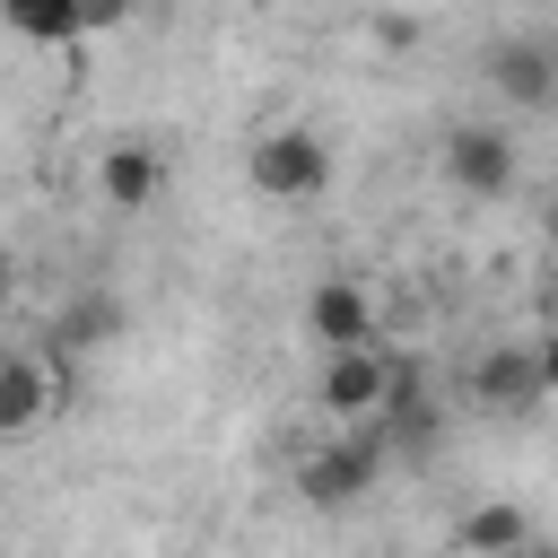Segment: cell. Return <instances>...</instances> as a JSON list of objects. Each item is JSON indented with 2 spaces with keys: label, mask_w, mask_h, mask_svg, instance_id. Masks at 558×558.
I'll list each match as a JSON object with an SVG mask.
<instances>
[{
  "label": "cell",
  "mask_w": 558,
  "mask_h": 558,
  "mask_svg": "<svg viewBox=\"0 0 558 558\" xmlns=\"http://www.w3.org/2000/svg\"><path fill=\"white\" fill-rule=\"evenodd\" d=\"M244 183H253V201L305 209V201L331 192V148H323L305 122H279V131H262V140L244 148Z\"/></svg>",
  "instance_id": "obj_1"
},
{
  "label": "cell",
  "mask_w": 558,
  "mask_h": 558,
  "mask_svg": "<svg viewBox=\"0 0 558 558\" xmlns=\"http://www.w3.org/2000/svg\"><path fill=\"white\" fill-rule=\"evenodd\" d=\"M392 384H401V366L384 357V340H366V349H323V366H314V401H323V418H340V427H375L384 401H392Z\"/></svg>",
  "instance_id": "obj_2"
},
{
  "label": "cell",
  "mask_w": 558,
  "mask_h": 558,
  "mask_svg": "<svg viewBox=\"0 0 558 558\" xmlns=\"http://www.w3.org/2000/svg\"><path fill=\"white\" fill-rule=\"evenodd\" d=\"M480 78H488L497 105H514V113H549V105H558V35H541V26L497 35V44L480 52Z\"/></svg>",
  "instance_id": "obj_3"
},
{
  "label": "cell",
  "mask_w": 558,
  "mask_h": 558,
  "mask_svg": "<svg viewBox=\"0 0 558 558\" xmlns=\"http://www.w3.org/2000/svg\"><path fill=\"white\" fill-rule=\"evenodd\" d=\"M436 166H445V183H453L462 201H506L514 174H523V157H514V140H506L497 122H453V131L436 140Z\"/></svg>",
  "instance_id": "obj_4"
},
{
  "label": "cell",
  "mask_w": 558,
  "mask_h": 558,
  "mask_svg": "<svg viewBox=\"0 0 558 558\" xmlns=\"http://www.w3.org/2000/svg\"><path fill=\"white\" fill-rule=\"evenodd\" d=\"M375 471H384L375 427H349V436H331V445H314V453L296 462V497L323 506V514H340V506H357V497L375 488Z\"/></svg>",
  "instance_id": "obj_5"
},
{
  "label": "cell",
  "mask_w": 558,
  "mask_h": 558,
  "mask_svg": "<svg viewBox=\"0 0 558 558\" xmlns=\"http://www.w3.org/2000/svg\"><path fill=\"white\" fill-rule=\"evenodd\" d=\"M96 201H105L113 218L157 209V201H166V148H157V140H140V131L105 140V148H96Z\"/></svg>",
  "instance_id": "obj_6"
},
{
  "label": "cell",
  "mask_w": 558,
  "mask_h": 558,
  "mask_svg": "<svg viewBox=\"0 0 558 558\" xmlns=\"http://www.w3.org/2000/svg\"><path fill=\"white\" fill-rule=\"evenodd\" d=\"M305 340L314 349H366L375 340V288L357 270H323L305 296Z\"/></svg>",
  "instance_id": "obj_7"
},
{
  "label": "cell",
  "mask_w": 558,
  "mask_h": 558,
  "mask_svg": "<svg viewBox=\"0 0 558 558\" xmlns=\"http://www.w3.org/2000/svg\"><path fill=\"white\" fill-rule=\"evenodd\" d=\"M61 410V366L44 349H9L0 340V436H35Z\"/></svg>",
  "instance_id": "obj_8"
},
{
  "label": "cell",
  "mask_w": 558,
  "mask_h": 558,
  "mask_svg": "<svg viewBox=\"0 0 558 558\" xmlns=\"http://www.w3.org/2000/svg\"><path fill=\"white\" fill-rule=\"evenodd\" d=\"M471 401L497 410V418H523V410L541 401V366H532V349H488V357L471 366Z\"/></svg>",
  "instance_id": "obj_9"
},
{
  "label": "cell",
  "mask_w": 558,
  "mask_h": 558,
  "mask_svg": "<svg viewBox=\"0 0 558 558\" xmlns=\"http://www.w3.org/2000/svg\"><path fill=\"white\" fill-rule=\"evenodd\" d=\"M453 541H462V558H514V549L532 541V514H523V506H471Z\"/></svg>",
  "instance_id": "obj_10"
},
{
  "label": "cell",
  "mask_w": 558,
  "mask_h": 558,
  "mask_svg": "<svg viewBox=\"0 0 558 558\" xmlns=\"http://www.w3.org/2000/svg\"><path fill=\"white\" fill-rule=\"evenodd\" d=\"M87 9H96V0H0V17H9L26 44H70V35H87Z\"/></svg>",
  "instance_id": "obj_11"
},
{
  "label": "cell",
  "mask_w": 558,
  "mask_h": 558,
  "mask_svg": "<svg viewBox=\"0 0 558 558\" xmlns=\"http://www.w3.org/2000/svg\"><path fill=\"white\" fill-rule=\"evenodd\" d=\"M113 340H122V296L87 288L61 305V349H113Z\"/></svg>",
  "instance_id": "obj_12"
},
{
  "label": "cell",
  "mask_w": 558,
  "mask_h": 558,
  "mask_svg": "<svg viewBox=\"0 0 558 558\" xmlns=\"http://www.w3.org/2000/svg\"><path fill=\"white\" fill-rule=\"evenodd\" d=\"M532 366H541V401H558V323L532 340Z\"/></svg>",
  "instance_id": "obj_13"
},
{
  "label": "cell",
  "mask_w": 558,
  "mask_h": 558,
  "mask_svg": "<svg viewBox=\"0 0 558 558\" xmlns=\"http://www.w3.org/2000/svg\"><path fill=\"white\" fill-rule=\"evenodd\" d=\"M122 9H131V0H96V9H87V26H113Z\"/></svg>",
  "instance_id": "obj_14"
},
{
  "label": "cell",
  "mask_w": 558,
  "mask_h": 558,
  "mask_svg": "<svg viewBox=\"0 0 558 558\" xmlns=\"http://www.w3.org/2000/svg\"><path fill=\"white\" fill-rule=\"evenodd\" d=\"M9 288H17V253L0 244V305H9Z\"/></svg>",
  "instance_id": "obj_15"
},
{
  "label": "cell",
  "mask_w": 558,
  "mask_h": 558,
  "mask_svg": "<svg viewBox=\"0 0 558 558\" xmlns=\"http://www.w3.org/2000/svg\"><path fill=\"white\" fill-rule=\"evenodd\" d=\"M541 314L558 323V262H549V279H541Z\"/></svg>",
  "instance_id": "obj_16"
},
{
  "label": "cell",
  "mask_w": 558,
  "mask_h": 558,
  "mask_svg": "<svg viewBox=\"0 0 558 558\" xmlns=\"http://www.w3.org/2000/svg\"><path fill=\"white\" fill-rule=\"evenodd\" d=\"M541 227H549V253H558V192H549V209H541Z\"/></svg>",
  "instance_id": "obj_17"
},
{
  "label": "cell",
  "mask_w": 558,
  "mask_h": 558,
  "mask_svg": "<svg viewBox=\"0 0 558 558\" xmlns=\"http://www.w3.org/2000/svg\"><path fill=\"white\" fill-rule=\"evenodd\" d=\"M235 9H253V0H235Z\"/></svg>",
  "instance_id": "obj_18"
}]
</instances>
